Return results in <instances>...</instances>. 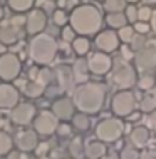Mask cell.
I'll return each instance as SVG.
<instances>
[{
    "label": "cell",
    "mask_w": 156,
    "mask_h": 159,
    "mask_svg": "<svg viewBox=\"0 0 156 159\" xmlns=\"http://www.w3.org/2000/svg\"><path fill=\"white\" fill-rule=\"evenodd\" d=\"M22 72V61L14 52L0 55V82H14Z\"/></svg>",
    "instance_id": "obj_7"
},
{
    "label": "cell",
    "mask_w": 156,
    "mask_h": 159,
    "mask_svg": "<svg viewBox=\"0 0 156 159\" xmlns=\"http://www.w3.org/2000/svg\"><path fill=\"white\" fill-rule=\"evenodd\" d=\"M34 3L35 0H7V5L12 12L15 14H29L30 10L34 8Z\"/></svg>",
    "instance_id": "obj_24"
},
{
    "label": "cell",
    "mask_w": 156,
    "mask_h": 159,
    "mask_svg": "<svg viewBox=\"0 0 156 159\" xmlns=\"http://www.w3.org/2000/svg\"><path fill=\"white\" fill-rule=\"evenodd\" d=\"M138 119H141V111H134L131 116H128V117H126V121L128 122H136Z\"/></svg>",
    "instance_id": "obj_46"
},
{
    "label": "cell",
    "mask_w": 156,
    "mask_h": 159,
    "mask_svg": "<svg viewBox=\"0 0 156 159\" xmlns=\"http://www.w3.org/2000/svg\"><path fill=\"white\" fill-rule=\"evenodd\" d=\"M84 149H86V144L82 143V137L77 136L69 143L67 151H69V156L72 159H81V157H84Z\"/></svg>",
    "instance_id": "obj_28"
},
{
    "label": "cell",
    "mask_w": 156,
    "mask_h": 159,
    "mask_svg": "<svg viewBox=\"0 0 156 159\" xmlns=\"http://www.w3.org/2000/svg\"><path fill=\"white\" fill-rule=\"evenodd\" d=\"M134 69L139 74H153L156 70V47H146L134 55Z\"/></svg>",
    "instance_id": "obj_12"
},
{
    "label": "cell",
    "mask_w": 156,
    "mask_h": 159,
    "mask_svg": "<svg viewBox=\"0 0 156 159\" xmlns=\"http://www.w3.org/2000/svg\"><path fill=\"white\" fill-rule=\"evenodd\" d=\"M66 159H72V157H66Z\"/></svg>",
    "instance_id": "obj_60"
},
{
    "label": "cell",
    "mask_w": 156,
    "mask_h": 159,
    "mask_svg": "<svg viewBox=\"0 0 156 159\" xmlns=\"http://www.w3.org/2000/svg\"><path fill=\"white\" fill-rule=\"evenodd\" d=\"M151 96H153L154 102H156V85H154V89H153V91H151Z\"/></svg>",
    "instance_id": "obj_55"
},
{
    "label": "cell",
    "mask_w": 156,
    "mask_h": 159,
    "mask_svg": "<svg viewBox=\"0 0 156 159\" xmlns=\"http://www.w3.org/2000/svg\"><path fill=\"white\" fill-rule=\"evenodd\" d=\"M148 39H146V35H141V34H136L134 35V39L131 40V44H129V47H131V50L134 54L136 52H141L143 49H146L148 47Z\"/></svg>",
    "instance_id": "obj_35"
},
{
    "label": "cell",
    "mask_w": 156,
    "mask_h": 159,
    "mask_svg": "<svg viewBox=\"0 0 156 159\" xmlns=\"http://www.w3.org/2000/svg\"><path fill=\"white\" fill-rule=\"evenodd\" d=\"M156 85V75L154 74H141L138 79V87L141 91H153Z\"/></svg>",
    "instance_id": "obj_31"
},
{
    "label": "cell",
    "mask_w": 156,
    "mask_h": 159,
    "mask_svg": "<svg viewBox=\"0 0 156 159\" xmlns=\"http://www.w3.org/2000/svg\"><path fill=\"white\" fill-rule=\"evenodd\" d=\"M149 25H151V32H153L154 37H156V8L153 10V17H151V20H149Z\"/></svg>",
    "instance_id": "obj_47"
},
{
    "label": "cell",
    "mask_w": 156,
    "mask_h": 159,
    "mask_svg": "<svg viewBox=\"0 0 156 159\" xmlns=\"http://www.w3.org/2000/svg\"><path fill=\"white\" fill-rule=\"evenodd\" d=\"M29 57L39 67H49L59 54V42L49 34L34 35L27 47Z\"/></svg>",
    "instance_id": "obj_3"
},
{
    "label": "cell",
    "mask_w": 156,
    "mask_h": 159,
    "mask_svg": "<svg viewBox=\"0 0 156 159\" xmlns=\"http://www.w3.org/2000/svg\"><path fill=\"white\" fill-rule=\"evenodd\" d=\"M119 159H141V152L134 146H124L119 151Z\"/></svg>",
    "instance_id": "obj_36"
},
{
    "label": "cell",
    "mask_w": 156,
    "mask_h": 159,
    "mask_svg": "<svg viewBox=\"0 0 156 159\" xmlns=\"http://www.w3.org/2000/svg\"><path fill=\"white\" fill-rule=\"evenodd\" d=\"M72 50H74V54L77 57H86L89 52H91V42L87 37H82V35H77L76 40L71 44Z\"/></svg>",
    "instance_id": "obj_25"
},
{
    "label": "cell",
    "mask_w": 156,
    "mask_h": 159,
    "mask_svg": "<svg viewBox=\"0 0 156 159\" xmlns=\"http://www.w3.org/2000/svg\"><path fill=\"white\" fill-rule=\"evenodd\" d=\"M14 146H15L14 137L8 134L7 131H2V129H0V157L8 156V154L14 151Z\"/></svg>",
    "instance_id": "obj_27"
},
{
    "label": "cell",
    "mask_w": 156,
    "mask_h": 159,
    "mask_svg": "<svg viewBox=\"0 0 156 159\" xmlns=\"http://www.w3.org/2000/svg\"><path fill=\"white\" fill-rule=\"evenodd\" d=\"M77 34L76 30L71 27V25H66V27L60 29V39H62V42H67V44H72V42L76 40Z\"/></svg>",
    "instance_id": "obj_37"
},
{
    "label": "cell",
    "mask_w": 156,
    "mask_h": 159,
    "mask_svg": "<svg viewBox=\"0 0 156 159\" xmlns=\"http://www.w3.org/2000/svg\"><path fill=\"white\" fill-rule=\"evenodd\" d=\"M72 72H74V79L76 84H86L89 82V75H91V69H89V62L84 57H77V61L72 64Z\"/></svg>",
    "instance_id": "obj_21"
},
{
    "label": "cell",
    "mask_w": 156,
    "mask_h": 159,
    "mask_svg": "<svg viewBox=\"0 0 156 159\" xmlns=\"http://www.w3.org/2000/svg\"><path fill=\"white\" fill-rule=\"evenodd\" d=\"M55 72V84H59L60 87L64 89V92L67 91H72L76 84V79H74V72H72V67L66 66V64H60L54 69Z\"/></svg>",
    "instance_id": "obj_17"
},
{
    "label": "cell",
    "mask_w": 156,
    "mask_h": 159,
    "mask_svg": "<svg viewBox=\"0 0 156 159\" xmlns=\"http://www.w3.org/2000/svg\"><path fill=\"white\" fill-rule=\"evenodd\" d=\"M151 17H153V8H151V7H146V5L139 7V10H138V22H146V24H149Z\"/></svg>",
    "instance_id": "obj_38"
},
{
    "label": "cell",
    "mask_w": 156,
    "mask_h": 159,
    "mask_svg": "<svg viewBox=\"0 0 156 159\" xmlns=\"http://www.w3.org/2000/svg\"><path fill=\"white\" fill-rule=\"evenodd\" d=\"M141 159H156V152H153V151H143L141 152Z\"/></svg>",
    "instance_id": "obj_48"
},
{
    "label": "cell",
    "mask_w": 156,
    "mask_h": 159,
    "mask_svg": "<svg viewBox=\"0 0 156 159\" xmlns=\"http://www.w3.org/2000/svg\"><path fill=\"white\" fill-rule=\"evenodd\" d=\"M72 127L76 129L77 132H87L91 129V116L84 114V112H76L74 117H72Z\"/></svg>",
    "instance_id": "obj_26"
},
{
    "label": "cell",
    "mask_w": 156,
    "mask_h": 159,
    "mask_svg": "<svg viewBox=\"0 0 156 159\" xmlns=\"http://www.w3.org/2000/svg\"><path fill=\"white\" fill-rule=\"evenodd\" d=\"M57 127H59V119L54 116L52 111H40L32 124V129L42 137H50L52 134H55Z\"/></svg>",
    "instance_id": "obj_9"
},
{
    "label": "cell",
    "mask_w": 156,
    "mask_h": 159,
    "mask_svg": "<svg viewBox=\"0 0 156 159\" xmlns=\"http://www.w3.org/2000/svg\"><path fill=\"white\" fill-rule=\"evenodd\" d=\"M50 111L54 112V116L62 122L72 121L76 114V104H74V99L67 97V96H60L57 99H54L50 104Z\"/></svg>",
    "instance_id": "obj_13"
},
{
    "label": "cell",
    "mask_w": 156,
    "mask_h": 159,
    "mask_svg": "<svg viewBox=\"0 0 156 159\" xmlns=\"http://www.w3.org/2000/svg\"><path fill=\"white\" fill-rule=\"evenodd\" d=\"M52 7H54V3H52V2H49V0H45V2H42V10H44L45 14H47L49 10H52Z\"/></svg>",
    "instance_id": "obj_50"
},
{
    "label": "cell",
    "mask_w": 156,
    "mask_h": 159,
    "mask_svg": "<svg viewBox=\"0 0 156 159\" xmlns=\"http://www.w3.org/2000/svg\"><path fill=\"white\" fill-rule=\"evenodd\" d=\"M96 2H101V3H104V2H106V0H96Z\"/></svg>",
    "instance_id": "obj_59"
},
{
    "label": "cell",
    "mask_w": 156,
    "mask_h": 159,
    "mask_svg": "<svg viewBox=\"0 0 156 159\" xmlns=\"http://www.w3.org/2000/svg\"><path fill=\"white\" fill-rule=\"evenodd\" d=\"M107 89L101 82H86L74 89V104L79 112L87 116L99 114L106 104Z\"/></svg>",
    "instance_id": "obj_1"
},
{
    "label": "cell",
    "mask_w": 156,
    "mask_h": 159,
    "mask_svg": "<svg viewBox=\"0 0 156 159\" xmlns=\"http://www.w3.org/2000/svg\"><path fill=\"white\" fill-rule=\"evenodd\" d=\"M104 159H119V154H107Z\"/></svg>",
    "instance_id": "obj_54"
},
{
    "label": "cell",
    "mask_w": 156,
    "mask_h": 159,
    "mask_svg": "<svg viewBox=\"0 0 156 159\" xmlns=\"http://www.w3.org/2000/svg\"><path fill=\"white\" fill-rule=\"evenodd\" d=\"M49 19L47 14L42 8H32L29 14H25V34L30 37L39 35V34H44V30L47 29Z\"/></svg>",
    "instance_id": "obj_10"
},
{
    "label": "cell",
    "mask_w": 156,
    "mask_h": 159,
    "mask_svg": "<svg viewBox=\"0 0 156 159\" xmlns=\"http://www.w3.org/2000/svg\"><path fill=\"white\" fill-rule=\"evenodd\" d=\"M102 14L97 7L91 5V3H81L74 10L69 14V25L76 30L77 35L96 37L101 32L102 25Z\"/></svg>",
    "instance_id": "obj_2"
},
{
    "label": "cell",
    "mask_w": 156,
    "mask_h": 159,
    "mask_svg": "<svg viewBox=\"0 0 156 159\" xmlns=\"http://www.w3.org/2000/svg\"><path fill=\"white\" fill-rule=\"evenodd\" d=\"M49 149H50L49 143H40V144L37 146V149H35V154H37V157H44V156H47V152H49Z\"/></svg>",
    "instance_id": "obj_44"
},
{
    "label": "cell",
    "mask_w": 156,
    "mask_h": 159,
    "mask_svg": "<svg viewBox=\"0 0 156 159\" xmlns=\"http://www.w3.org/2000/svg\"><path fill=\"white\" fill-rule=\"evenodd\" d=\"M126 2L129 3V5H134V3H136V2H139V0H126Z\"/></svg>",
    "instance_id": "obj_57"
},
{
    "label": "cell",
    "mask_w": 156,
    "mask_h": 159,
    "mask_svg": "<svg viewBox=\"0 0 156 159\" xmlns=\"http://www.w3.org/2000/svg\"><path fill=\"white\" fill-rule=\"evenodd\" d=\"M35 80H39L40 84H44L45 87L55 84V72H54V69H50V67H40V69H39V74H37V79Z\"/></svg>",
    "instance_id": "obj_29"
},
{
    "label": "cell",
    "mask_w": 156,
    "mask_h": 159,
    "mask_svg": "<svg viewBox=\"0 0 156 159\" xmlns=\"http://www.w3.org/2000/svg\"><path fill=\"white\" fill-rule=\"evenodd\" d=\"M107 156V146L106 143L99 139H91L86 143L84 157L86 159H104Z\"/></svg>",
    "instance_id": "obj_19"
},
{
    "label": "cell",
    "mask_w": 156,
    "mask_h": 159,
    "mask_svg": "<svg viewBox=\"0 0 156 159\" xmlns=\"http://www.w3.org/2000/svg\"><path fill=\"white\" fill-rule=\"evenodd\" d=\"M59 137H71L72 136V124L69 122H59L57 132H55Z\"/></svg>",
    "instance_id": "obj_39"
},
{
    "label": "cell",
    "mask_w": 156,
    "mask_h": 159,
    "mask_svg": "<svg viewBox=\"0 0 156 159\" xmlns=\"http://www.w3.org/2000/svg\"><path fill=\"white\" fill-rule=\"evenodd\" d=\"M81 5V3H79V0H67V8H69V10H74V8L76 7H79Z\"/></svg>",
    "instance_id": "obj_49"
},
{
    "label": "cell",
    "mask_w": 156,
    "mask_h": 159,
    "mask_svg": "<svg viewBox=\"0 0 156 159\" xmlns=\"http://www.w3.org/2000/svg\"><path fill=\"white\" fill-rule=\"evenodd\" d=\"M104 22H106L107 27L112 29V30H119V29L129 25L128 17H126L124 12H118V14H106V17H104Z\"/></svg>",
    "instance_id": "obj_22"
},
{
    "label": "cell",
    "mask_w": 156,
    "mask_h": 159,
    "mask_svg": "<svg viewBox=\"0 0 156 159\" xmlns=\"http://www.w3.org/2000/svg\"><path fill=\"white\" fill-rule=\"evenodd\" d=\"M133 27H134V30H136V34H141V35H146V34L151 30V25L146 24V22H136Z\"/></svg>",
    "instance_id": "obj_42"
},
{
    "label": "cell",
    "mask_w": 156,
    "mask_h": 159,
    "mask_svg": "<svg viewBox=\"0 0 156 159\" xmlns=\"http://www.w3.org/2000/svg\"><path fill=\"white\" fill-rule=\"evenodd\" d=\"M64 92V89L60 87L59 84H52V85H49V87L45 89V96L47 97H52V99H57V97H60V94Z\"/></svg>",
    "instance_id": "obj_41"
},
{
    "label": "cell",
    "mask_w": 156,
    "mask_h": 159,
    "mask_svg": "<svg viewBox=\"0 0 156 159\" xmlns=\"http://www.w3.org/2000/svg\"><path fill=\"white\" fill-rule=\"evenodd\" d=\"M2 117H3V116H2V109H0V122H2Z\"/></svg>",
    "instance_id": "obj_58"
},
{
    "label": "cell",
    "mask_w": 156,
    "mask_h": 159,
    "mask_svg": "<svg viewBox=\"0 0 156 159\" xmlns=\"http://www.w3.org/2000/svg\"><path fill=\"white\" fill-rule=\"evenodd\" d=\"M94 134L102 143H118L124 134V124L119 117H106L96 124Z\"/></svg>",
    "instance_id": "obj_4"
},
{
    "label": "cell",
    "mask_w": 156,
    "mask_h": 159,
    "mask_svg": "<svg viewBox=\"0 0 156 159\" xmlns=\"http://www.w3.org/2000/svg\"><path fill=\"white\" fill-rule=\"evenodd\" d=\"M121 40L118 35V30H112V29H106L101 30L94 37V47H96L97 52H104V54H112L116 50H119Z\"/></svg>",
    "instance_id": "obj_11"
},
{
    "label": "cell",
    "mask_w": 156,
    "mask_h": 159,
    "mask_svg": "<svg viewBox=\"0 0 156 159\" xmlns=\"http://www.w3.org/2000/svg\"><path fill=\"white\" fill-rule=\"evenodd\" d=\"M89 62V69H91V74L94 75H107L112 70V59L109 54H104V52H92L87 59Z\"/></svg>",
    "instance_id": "obj_15"
},
{
    "label": "cell",
    "mask_w": 156,
    "mask_h": 159,
    "mask_svg": "<svg viewBox=\"0 0 156 159\" xmlns=\"http://www.w3.org/2000/svg\"><path fill=\"white\" fill-rule=\"evenodd\" d=\"M20 102L19 89L10 82H0V109L12 111Z\"/></svg>",
    "instance_id": "obj_16"
},
{
    "label": "cell",
    "mask_w": 156,
    "mask_h": 159,
    "mask_svg": "<svg viewBox=\"0 0 156 159\" xmlns=\"http://www.w3.org/2000/svg\"><path fill=\"white\" fill-rule=\"evenodd\" d=\"M149 139H151V132L148 126H134L131 129V132H129V143L138 149L146 148Z\"/></svg>",
    "instance_id": "obj_18"
},
{
    "label": "cell",
    "mask_w": 156,
    "mask_h": 159,
    "mask_svg": "<svg viewBox=\"0 0 156 159\" xmlns=\"http://www.w3.org/2000/svg\"><path fill=\"white\" fill-rule=\"evenodd\" d=\"M52 22H54L57 27H66L69 25V15L66 10H62V8H55L54 12H52Z\"/></svg>",
    "instance_id": "obj_33"
},
{
    "label": "cell",
    "mask_w": 156,
    "mask_h": 159,
    "mask_svg": "<svg viewBox=\"0 0 156 159\" xmlns=\"http://www.w3.org/2000/svg\"><path fill=\"white\" fill-rule=\"evenodd\" d=\"M154 141H156V137H154Z\"/></svg>",
    "instance_id": "obj_61"
},
{
    "label": "cell",
    "mask_w": 156,
    "mask_h": 159,
    "mask_svg": "<svg viewBox=\"0 0 156 159\" xmlns=\"http://www.w3.org/2000/svg\"><path fill=\"white\" fill-rule=\"evenodd\" d=\"M139 111L144 114H151L153 111H156V102L151 94H148V96H143L141 101H139Z\"/></svg>",
    "instance_id": "obj_34"
},
{
    "label": "cell",
    "mask_w": 156,
    "mask_h": 159,
    "mask_svg": "<svg viewBox=\"0 0 156 159\" xmlns=\"http://www.w3.org/2000/svg\"><path fill=\"white\" fill-rule=\"evenodd\" d=\"M37 107L34 102H22L20 101L14 109L10 111V121L14 126H19V127H25V126H30L34 124L37 117Z\"/></svg>",
    "instance_id": "obj_8"
},
{
    "label": "cell",
    "mask_w": 156,
    "mask_h": 159,
    "mask_svg": "<svg viewBox=\"0 0 156 159\" xmlns=\"http://www.w3.org/2000/svg\"><path fill=\"white\" fill-rule=\"evenodd\" d=\"M55 8H62V10H66L67 8V0H57V2H55Z\"/></svg>",
    "instance_id": "obj_51"
},
{
    "label": "cell",
    "mask_w": 156,
    "mask_h": 159,
    "mask_svg": "<svg viewBox=\"0 0 156 159\" xmlns=\"http://www.w3.org/2000/svg\"><path fill=\"white\" fill-rule=\"evenodd\" d=\"M146 122H148V127L149 129H156V111H153L151 114H148Z\"/></svg>",
    "instance_id": "obj_45"
},
{
    "label": "cell",
    "mask_w": 156,
    "mask_h": 159,
    "mask_svg": "<svg viewBox=\"0 0 156 159\" xmlns=\"http://www.w3.org/2000/svg\"><path fill=\"white\" fill-rule=\"evenodd\" d=\"M3 54H7V45L0 42V55H3Z\"/></svg>",
    "instance_id": "obj_53"
},
{
    "label": "cell",
    "mask_w": 156,
    "mask_h": 159,
    "mask_svg": "<svg viewBox=\"0 0 156 159\" xmlns=\"http://www.w3.org/2000/svg\"><path fill=\"white\" fill-rule=\"evenodd\" d=\"M143 2V5H146V7H154L156 5V0H141Z\"/></svg>",
    "instance_id": "obj_52"
},
{
    "label": "cell",
    "mask_w": 156,
    "mask_h": 159,
    "mask_svg": "<svg viewBox=\"0 0 156 159\" xmlns=\"http://www.w3.org/2000/svg\"><path fill=\"white\" fill-rule=\"evenodd\" d=\"M111 112L119 119H126L136 111V96L133 91H118L111 97Z\"/></svg>",
    "instance_id": "obj_5"
},
{
    "label": "cell",
    "mask_w": 156,
    "mask_h": 159,
    "mask_svg": "<svg viewBox=\"0 0 156 159\" xmlns=\"http://www.w3.org/2000/svg\"><path fill=\"white\" fill-rule=\"evenodd\" d=\"M138 10H139V7H136V5H128L126 7V10H124V14H126L128 17V22L129 24H136L138 22Z\"/></svg>",
    "instance_id": "obj_40"
},
{
    "label": "cell",
    "mask_w": 156,
    "mask_h": 159,
    "mask_svg": "<svg viewBox=\"0 0 156 159\" xmlns=\"http://www.w3.org/2000/svg\"><path fill=\"white\" fill-rule=\"evenodd\" d=\"M20 27L19 25H14L12 22H7L5 25H0V42L5 45H14L17 44L20 37Z\"/></svg>",
    "instance_id": "obj_20"
},
{
    "label": "cell",
    "mask_w": 156,
    "mask_h": 159,
    "mask_svg": "<svg viewBox=\"0 0 156 159\" xmlns=\"http://www.w3.org/2000/svg\"><path fill=\"white\" fill-rule=\"evenodd\" d=\"M3 19V8H2V3H0V22H2Z\"/></svg>",
    "instance_id": "obj_56"
},
{
    "label": "cell",
    "mask_w": 156,
    "mask_h": 159,
    "mask_svg": "<svg viewBox=\"0 0 156 159\" xmlns=\"http://www.w3.org/2000/svg\"><path fill=\"white\" fill-rule=\"evenodd\" d=\"M45 85L40 84L39 80H29L27 84L24 85V92L29 99H39L42 96H45Z\"/></svg>",
    "instance_id": "obj_23"
},
{
    "label": "cell",
    "mask_w": 156,
    "mask_h": 159,
    "mask_svg": "<svg viewBox=\"0 0 156 159\" xmlns=\"http://www.w3.org/2000/svg\"><path fill=\"white\" fill-rule=\"evenodd\" d=\"M118 35H119L121 44L129 45V44H131V40L134 39V35H136V30H134L133 25H126V27H123V29H119V30H118Z\"/></svg>",
    "instance_id": "obj_32"
},
{
    "label": "cell",
    "mask_w": 156,
    "mask_h": 159,
    "mask_svg": "<svg viewBox=\"0 0 156 159\" xmlns=\"http://www.w3.org/2000/svg\"><path fill=\"white\" fill-rule=\"evenodd\" d=\"M126 0H106L102 3V8L106 10V14H118V12L126 10Z\"/></svg>",
    "instance_id": "obj_30"
},
{
    "label": "cell",
    "mask_w": 156,
    "mask_h": 159,
    "mask_svg": "<svg viewBox=\"0 0 156 159\" xmlns=\"http://www.w3.org/2000/svg\"><path fill=\"white\" fill-rule=\"evenodd\" d=\"M39 136L34 129H24V131L17 132L14 141H15V148L17 151L24 152V154H29V152H35L37 146L40 144V141H39Z\"/></svg>",
    "instance_id": "obj_14"
},
{
    "label": "cell",
    "mask_w": 156,
    "mask_h": 159,
    "mask_svg": "<svg viewBox=\"0 0 156 159\" xmlns=\"http://www.w3.org/2000/svg\"><path fill=\"white\" fill-rule=\"evenodd\" d=\"M119 50H121V57H123L124 61H134V55H136V54L131 50V47H129V45H124L123 49H119Z\"/></svg>",
    "instance_id": "obj_43"
},
{
    "label": "cell",
    "mask_w": 156,
    "mask_h": 159,
    "mask_svg": "<svg viewBox=\"0 0 156 159\" xmlns=\"http://www.w3.org/2000/svg\"><path fill=\"white\" fill-rule=\"evenodd\" d=\"M138 70L131 64H123L116 67L111 74V84L118 87L119 91H131L134 85H138Z\"/></svg>",
    "instance_id": "obj_6"
}]
</instances>
